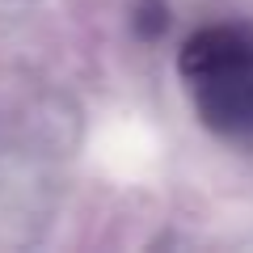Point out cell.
<instances>
[{"label":"cell","mask_w":253,"mask_h":253,"mask_svg":"<svg viewBox=\"0 0 253 253\" xmlns=\"http://www.w3.org/2000/svg\"><path fill=\"white\" fill-rule=\"evenodd\" d=\"M199 118L232 139H253V30L207 26L190 34L177 55Z\"/></svg>","instance_id":"obj_1"},{"label":"cell","mask_w":253,"mask_h":253,"mask_svg":"<svg viewBox=\"0 0 253 253\" xmlns=\"http://www.w3.org/2000/svg\"><path fill=\"white\" fill-rule=\"evenodd\" d=\"M38 173L26 169L21 161H0V224H26L42 215L38 203Z\"/></svg>","instance_id":"obj_2"}]
</instances>
